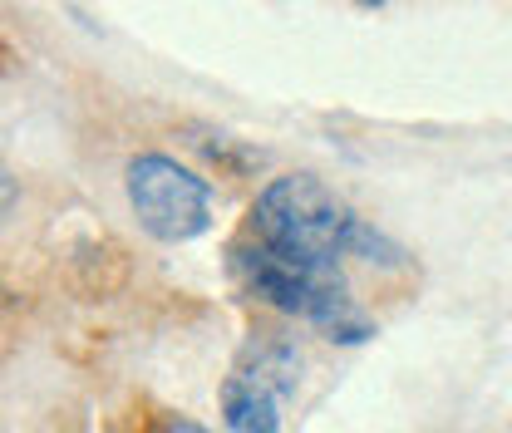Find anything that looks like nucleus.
<instances>
[{"mask_svg": "<svg viewBox=\"0 0 512 433\" xmlns=\"http://www.w3.org/2000/svg\"><path fill=\"white\" fill-rule=\"evenodd\" d=\"M252 237L281 256H301V261H320V266H340L345 256L380 261V266L399 261V247L384 242L316 173H286L261 187L252 207Z\"/></svg>", "mask_w": 512, "mask_h": 433, "instance_id": "nucleus-1", "label": "nucleus"}, {"mask_svg": "<svg viewBox=\"0 0 512 433\" xmlns=\"http://www.w3.org/2000/svg\"><path fill=\"white\" fill-rule=\"evenodd\" d=\"M232 266H237V276L247 281L252 296H261L266 306L286 310V315L311 320L335 345H365L375 335V320L350 301V286H345L340 266L281 256V251L261 247L256 237L232 247Z\"/></svg>", "mask_w": 512, "mask_h": 433, "instance_id": "nucleus-2", "label": "nucleus"}, {"mask_svg": "<svg viewBox=\"0 0 512 433\" xmlns=\"http://www.w3.org/2000/svg\"><path fill=\"white\" fill-rule=\"evenodd\" d=\"M128 207L153 242L183 247L212 227V183L173 153H138L124 173Z\"/></svg>", "mask_w": 512, "mask_h": 433, "instance_id": "nucleus-3", "label": "nucleus"}, {"mask_svg": "<svg viewBox=\"0 0 512 433\" xmlns=\"http://www.w3.org/2000/svg\"><path fill=\"white\" fill-rule=\"evenodd\" d=\"M222 424L227 433H281V399L232 370L222 379Z\"/></svg>", "mask_w": 512, "mask_h": 433, "instance_id": "nucleus-4", "label": "nucleus"}, {"mask_svg": "<svg viewBox=\"0 0 512 433\" xmlns=\"http://www.w3.org/2000/svg\"><path fill=\"white\" fill-rule=\"evenodd\" d=\"M237 374L261 384V389L276 394V399H291V394H296V379H301V360H296L291 345H261V350H252V355L237 365Z\"/></svg>", "mask_w": 512, "mask_h": 433, "instance_id": "nucleus-5", "label": "nucleus"}]
</instances>
